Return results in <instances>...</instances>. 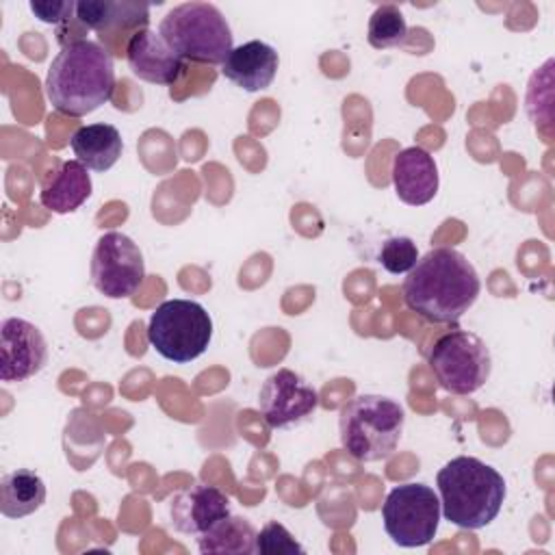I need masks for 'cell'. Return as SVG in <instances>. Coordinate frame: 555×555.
<instances>
[{
	"label": "cell",
	"instance_id": "cell-1",
	"mask_svg": "<svg viewBox=\"0 0 555 555\" xmlns=\"http://www.w3.org/2000/svg\"><path fill=\"white\" fill-rule=\"evenodd\" d=\"M481 280L453 247L429 249L403 280L405 306L429 323H457L477 301Z\"/></svg>",
	"mask_w": 555,
	"mask_h": 555
},
{
	"label": "cell",
	"instance_id": "cell-2",
	"mask_svg": "<svg viewBox=\"0 0 555 555\" xmlns=\"http://www.w3.org/2000/svg\"><path fill=\"white\" fill-rule=\"evenodd\" d=\"M115 65L106 48L91 39L63 43L46 74L50 104L69 117H85L111 100Z\"/></svg>",
	"mask_w": 555,
	"mask_h": 555
},
{
	"label": "cell",
	"instance_id": "cell-3",
	"mask_svg": "<svg viewBox=\"0 0 555 555\" xmlns=\"http://www.w3.org/2000/svg\"><path fill=\"white\" fill-rule=\"evenodd\" d=\"M442 516L460 529L488 527L501 512L507 488L503 475L473 455L449 460L436 475Z\"/></svg>",
	"mask_w": 555,
	"mask_h": 555
},
{
	"label": "cell",
	"instance_id": "cell-4",
	"mask_svg": "<svg viewBox=\"0 0 555 555\" xmlns=\"http://www.w3.org/2000/svg\"><path fill=\"white\" fill-rule=\"evenodd\" d=\"M403 425L405 412L395 399L358 395L340 410V444L358 462H379L395 453Z\"/></svg>",
	"mask_w": 555,
	"mask_h": 555
},
{
	"label": "cell",
	"instance_id": "cell-5",
	"mask_svg": "<svg viewBox=\"0 0 555 555\" xmlns=\"http://www.w3.org/2000/svg\"><path fill=\"white\" fill-rule=\"evenodd\" d=\"M160 37L186 61L219 65L232 50V30L223 13L210 2H182L165 13Z\"/></svg>",
	"mask_w": 555,
	"mask_h": 555
},
{
	"label": "cell",
	"instance_id": "cell-6",
	"mask_svg": "<svg viewBox=\"0 0 555 555\" xmlns=\"http://www.w3.org/2000/svg\"><path fill=\"white\" fill-rule=\"evenodd\" d=\"M212 338L208 310L193 299H167L150 314L147 343L165 360L186 364L199 358Z\"/></svg>",
	"mask_w": 555,
	"mask_h": 555
},
{
	"label": "cell",
	"instance_id": "cell-7",
	"mask_svg": "<svg viewBox=\"0 0 555 555\" xmlns=\"http://www.w3.org/2000/svg\"><path fill=\"white\" fill-rule=\"evenodd\" d=\"M427 364L436 382L453 395H473L490 377L492 356L488 345L473 332L451 330L427 351Z\"/></svg>",
	"mask_w": 555,
	"mask_h": 555
},
{
	"label": "cell",
	"instance_id": "cell-8",
	"mask_svg": "<svg viewBox=\"0 0 555 555\" xmlns=\"http://www.w3.org/2000/svg\"><path fill=\"white\" fill-rule=\"evenodd\" d=\"M440 516L438 494L416 481L395 486L382 505L384 529L388 538L403 548L429 544L436 538Z\"/></svg>",
	"mask_w": 555,
	"mask_h": 555
},
{
	"label": "cell",
	"instance_id": "cell-9",
	"mask_svg": "<svg viewBox=\"0 0 555 555\" xmlns=\"http://www.w3.org/2000/svg\"><path fill=\"white\" fill-rule=\"evenodd\" d=\"M145 280L139 245L124 232H104L91 254V282L108 299L132 297Z\"/></svg>",
	"mask_w": 555,
	"mask_h": 555
},
{
	"label": "cell",
	"instance_id": "cell-10",
	"mask_svg": "<svg viewBox=\"0 0 555 555\" xmlns=\"http://www.w3.org/2000/svg\"><path fill=\"white\" fill-rule=\"evenodd\" d=\"M319 405L317 390L295 371L278 369L258 392V408L271 429L297 425L312 416Z\"/></svg>",
	"mask_w": 555,
	"mask_h": 555
},
{
	"label": "cell",
	"instance_id": "cell-11",
	"mask_svg": "<svg viewBox=\"0 0 555 555\" xmlns=\"http://www.w3.org/2000/svg\"><path fill=\"white\" fill-rule=\"evenodd\" d=\"M48 364V343L41 330L22 319L9 317L0 325V379L24 382Z\"/></svg>",
	"mask_w": 555,
	"mask_h": 555
},
{
	"label": "cell",
	"instance_id": "cell-12",
	"mask_svg": "<svg viewBox=\"0 0 555 555\" xmlns=\"http://www.w3.org/2000/svg\"><path fill=\"white\" fill-rule=\"evenodd\" d=\"M126 61L130 72L152 85H173L182 76V59L169 48L160 33L137 28L126 43Z\"/></svg>",
	"mask_w": 555,
	"mask_h": 555
},
{
	"label": "cell",
	"instance_id": "cell-13",
	"mask_svg": "<svg viewBox=\"0 0 555 555\" xmlns=\"http://www.w3.org/2000/svg\"><path fill=\"white\" fill-rule=\"evenodd\" d=\"M230 514V499L215 486L193 483L178 492L169 505V518L176 531L199 535Z\"/></svg>",
	"mask_w": 555,
	"mask_h": 555
},
{
	"label": "cell",
	"instance_id": "cell-14",
	"mask_svg": "<svg viewBox=\"0 0 555 555\" xmlns=\"http://www.w3.org/2000/svg\"><path fill=\"white\" fill-rule=\"evenodd\" d=\"M390 173L397 197L408 206H423L438 193V167L425 147L412 145L401 150L392 158Z\"/></svg>",
	"mask_w": 555,
	"mask_h": 555
},
{
	"label": "cell",
	"instance_id": "cell-15",
	"mask_svg": "<svg viewBox=\"0 0 555 555\" xmlns=\"http://www.w3.org/2000/svg\"><path fill=\"white\" fill-rule=\"evenodd\" d=\"M278 67V50L260 39H251L230 50L221 63V74L236 87L254 93L267 89L273 82Z\"/></svg>",
	"mask_w": 555,
	"mask_h": 555
},
{
	"label": "cell",
	"instance_id": "cell-16",
	"mask_svg": "<svg viewBox=\"0 0 555 555\" xmlns=\"http://www.w3.org/2000/svg\"><path fill=\"white\" fill-rule=\"evenodd\" d=\"M91 191L93 182L89 169L80 160H65L41 184L39 202L56 215H67L78 210L89 199Z\"/></svg>",
	"mask_w": 555,
	"mask_h": 555
},
{
	"label": "cell",
	"instance_id": "cell-17",
	"mask_svg": "<svg viewBox=\"0 0 555 555\" xmlns=\"http://www.w3.org/2000/svg\"><path fill=\"white\" fill-rule=\"evenodd\" d=\"M69 145L74 150L76 160H80L87 169L93 171H108L124 152L121 134L111 124L80 126L72 134Z\"/></svg>",
	"mask_w": 555,
	"mask_h": 555
},
{
	"label": "cell",
	"instance_id": "cell-18",
	"mask_svg": "<svg viewBox=\"0 0 555 555\" xmlns=\"http://www.w3.org/2000/svg\"><path fill=\"white\" fill-rule=\"evenodd\" d=\"M76 22L89 30H113L124 26H147L150 4L128 0H80L76 2Z\"/></svg>",
	"mask_w": 555,
	"mask_h": 555
},
{
	"label": "cell",
	"instance_id": "cell-19",
	"mask_svg": "<svg viewBox=\"0 0 555 555\" xmlns=\"http://www.w3.org/2000/svg\"><path fill=\"white\" fill-rule=\"evenodd\" d=\"M46 503V483L30 468H17L0 481V512L7 518H24Z\"/></svg>",
	"mask_w": 555,
	"mask_h": 555
},
{
	"label": "cell",
	"instance_id": "cell-20",
	"mask_svg": "<svg viewBox=\"0 0 555 555\" xmlns=\"http://www.w3.org/2000/svg\"><path fill=\"white\" fill-rule=\"evenodd\" d=\"M199 553H256V529L243 516L228 514L197 538Z\"/></svg>",
	"mask_w": 555,
	"mask_h": 555
},
{
	"label": "cell",
	"instance_id": "cell-21",
	"mask_svg": "<svg viewBox=\"0 0 555 555\" xmlns=\"http://www.w3.org/2000/svg\"><path fill=\"white\" fill-rule=\"evenodd\" d=\"M366 39L375 50L403 46L408 39V24L401 9L397 4H379L369 17Z\"/></svg>",
	"mask_w": 555,
	"mask_h": 555
},
{
	"label": "cell",
	"instance_id": "cell-22",
	"mask_svg": "<svg viewBox=\"0 0 555 555\" xmlns=\"http://www.w3.org/2000/svg\"><path fill=\"white\" fill-rule=\"evenodd\" d=\"M377 260L388 273L401 275L416 264L418 247L410 236H390L382 243Z\"/></svg>",
	"mask_w": 555,
	"mask_h": 555
},
{
	"label": "cell",
	"instance_id": "cell-23",
	"mask_svg": "<svg viewBox=\"0 0 555 555\" xmlns=\"http://www.w3.org/2000/svg\"><path fill=\"white\" fill-rule=\"evenodd\" d=\"M256 553L260 555H304L306 548L295 540V535L278 520L267 522L256 533Z\"/></svg>",
	"mask_w": 555,
	"mask_h": 555
},
{
	"label": "cell",
	"instance_id": "cell-24",
	"mask_svg": "<svg viewBox=\"0 0 555 555\" xmlns=\"http://www.w3.org/2000/svg\"><path fill=\"white\" fill-rule=\"evenodd\" d=\"M30 11L35 13L37 20L43 24H61L65 22L72 13H76V2H56V0H30Z\"/></svg>",
	"mask_w": 555,
	"mask_h": 555
}]
</instances>
